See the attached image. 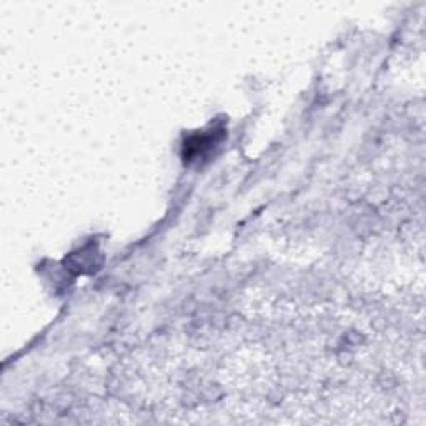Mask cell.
I'll list each match as a JSON object with an SVG mask.
<instances>
[{"label":"cell","mask_w":426,"mask_h":426,"mask_svg":"<svg viewBox=\"0 0 426 426\" xmlns=\"http://www.w3.org/2000/svg\"><path fill=\"white\" fill-rule=\"evenodd\" d=\"M216 132H208V134H200L197 137H191L189 142H185V159H198L203 157V153L212 150L219 143Z\"/></svg>","instance_id":"6da1fadb"}]
</instances>
